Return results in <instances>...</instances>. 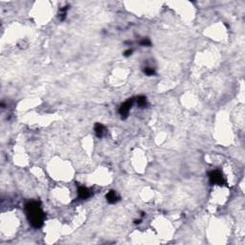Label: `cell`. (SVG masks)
Listing matches in <instances>:
<instances>
[{
	"label": "cell",
	"mask_w": 245,
	"mask_h": 245,
	"mask_svg": "<svg viewBox=\"0 0 245 245\" xmlns=\"http://www.w3.org/2000/svg\"><path fill=\"white\" fill-rule=\"evenodd\" d=\"M26 215L29 222L35 228H40L44 222L45 215L43 213L39 202L37 201H31L26 204L25 207Z\"/></svg>",
	"instance_id": "6da1fadb"
},
{
	"label": "cell",
	"mask_w": 245,
	"mask_h": 245,
	"mask_svg": "<svg viewBox=\"0 0 245 245\" xmlns=\"http://www.w3.org/2000/svg\"><path fill=\"white\" fill-rule=\"evenodd\" d=\"M209 178H210V182H211L213 185L222 186L224 184H226L225 179H224V177H223V174L218 170L211 171V173H209Z\"/></svg>",
	"instance_id": "7a4b0ae2"
},
{
	"label": "cell",
	"mask_w": 245,
	"mask_h": 245,
	"mask_svg": "<svg viewBox=\"0 0 245 245\" xmlns=\"http://www.w3.org/2000/svg\"><path fill=\"white\" fill-rule=\"evenodd\" d=\"M133 103H134V99H128L127 101H125L124 104H122L120 109H119V113H120L121 115V118L122 119V120H125V119L127 118L128 116V113H129L131 107H132L133 106Z\"/></svg>",
	"instance_id": "3957f363"
},
{
	"label": "cell",
	"mask_w": 245,
	"mask_h": 245,
	"mask_svg": "<svg viewBox=\"0 0 245 245\" xmlns=\"http://www.w3.org/2000/svg\"><path fill=\"white\" fill-rule=\"evenodd\" d=\"M106 198L107 202L110 203V204H115L120 200V197L117 195L115 191H110V192H107L106 195Z\"/></svg>",
	"instance_id": "277c9868"
},
{
	"label": "cell",
	"mask_w": 245,
	"mask_h": 245,
	"mask_svg": "<svg viewBox=\"0 0 245 245\" xmlns=\"http://www.w3.org/2000/svg\"><path fill=\"white\" fill-rule=\"evenodd\" d=\"M78 194H79V197L81 198V199H86V198H88L90 195H91V192H90V191L86 188V187L81 186L78 190Z\"/></svg>",
	"instance_id": "5b68a950"
},
{
	"label": "cell",
	"mask_w": 245,
	"mask_h": 245,
	"mask_svg": "<svg viewBox=\"0 0 245 245\" xmlns=\"http://www.w3.org/2000/svg\"><path fill=\"white\" fill-rule=\"evenodd\" d=\"M95 133L96 135H97L99 138H101L102 136H103L104 134V127L102 124H100V122H98V124L95 125Z\"/></svg>",
	"instance_id": "8992f818"
},
{
	"label": "cell",
	"mask_w": 245,
	"mask_h": 245,
	"mask_svg": "<svg viewBox=\"0 0 245 245\" xmlns=\"http://www.w3.org/2000/svg\"><path fill=\"white\" fill-rule=\"evenodd\" d=\"M137 104L140 106V107H145L146 106H147V98L145 97V96H139L138 98H137Z\"/></svg>",
	"instance_id": "52a82bcc"
},
{
	"label": "cell",
	"mask_w": 245,
	"mask_h": 245,
	"mask_svg": "<svg viewBox=\"0 0 245 245\" xmlns=\"http://www.w3.org/2000/svg\"><path fill=\"white\" fill-rule=\"evenodd\" d=\"M69 9V6H65V7L61 8L60 10V18L61 21H63L64 19H65V16H66V12L68 11Z\"/></svg>",
	"instance_id": "ba28073f"
},
{
	"label": "cell",
	"mask_w": 245,
	"mask_h": 245,
	"mask_svg": "<svg viewBox=\"0 0 245 245\" xmlns=\"http://www.w3.org/2000/svg\"><path fill=\"white\" fill-rule=\"evenodd\" d=\"M144 73L146 75L148 76H153L154 74H155V70H154L153 68H150V67H146V68H144Z\"/></svg>",
	"instance_id": "9c48e42d"
},
{
	"label": "cell",
	"mask_w": 245,
	"mask_h": 245,
	"mask_svg": "<svg viewBox=\"0 0 245 245\" xmlns=\"http://www.w3.org/2000/svg\"><path fill=\"white\" fill-rule=\"evenodd\" d=\"M140 44H141L142 46H148V47H150V46L151 45V42L148 39H144L143 40L140 41Z\"/></svg>",
	"instance_id": "30bf717a"
},
{
	"label": "cell",
	"mask_w": 245,
	"mask_h": 245,
	"mask_svg": "<svg viewBox=\"0 0 245 245\" xmlns=\"http://www.w3.org/2000/svg\"><path fill=\"white\" fill-rule=\"evenodd\" d=\"M131 54H132V50H131V49H128V50L125 51L124 56L125 57H129V56H131Z\"/></svg>",
	"instance_id": "8fae6325"
},
{
	"label": "cell",
	"mask_w": 245,
	"mask_h": 245,
	"mask_svg": "<svg viewBox=\"0 0 245 245\" xmlns=\"http://www.w3.org/2000/svg\"><path fill=\"white\" fill-rule=\"evenodd\" d=\"M134 222H135V224H139V223H141V219L135 220V221H134Z\"/></svg>",
	"instance_id": "7c38bea8"
}]
</instances>
